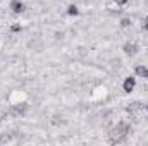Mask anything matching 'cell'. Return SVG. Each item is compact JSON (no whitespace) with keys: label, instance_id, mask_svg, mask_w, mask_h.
<instances>
[{"label":"cell","instance_id":"obj_8","mask_svg":"<svg viewBox=\"0 0 148 146\" xmlns=\"http://www.w3.org/2000/svg\"><path fill=\"white\" fill-rule=\"evenodd\" d=\"M119 24H121V28H131V24H133V21H131V17H122L121 21H119Z\"/></svg>","mask_w":148,"mask_h":146},{"label":"cell","instance_id":"obj_3","mask_svg":"<svg viewBox=\"0 0 148 146\" xmlns=\"http://www.w3.org/2000/svg\"><path fill=\"white\" fill-rule=\"evenodd\" d=\"M122 50H124L126 55L134 57V55L140 52V45H138V43H133V41H126V43L122 45Z\"/></svg>","mask_w":148,"mask_h":146},{"label":"cell","instance_id":"obj_6","mask_svg":"<svg viewBox=\"0 0 148 146\" xmlns=\"http://www.w3.org/2000/svg\"><path fill=\"white\" fill-rule=\"evenodd\" d=\"M26 112H28V103H19V105L14 107V113L16 115H24Z\"/></svg>","mask_w":148,"mask_h":146},{"label":"cell","instance_id":"obj_11","mask_svg":"<svg viewBox=\"0 0 148 146\" xmlns=\"http://www.w3.org/2000/svg\"><path fill=\"white\" fill-rule=\"evenodd\" d=\"M143 31H148V16L143 19Z\"/></svg>","mask_w":148,"mask_h":146},{"label":"cell","instance_id":"obj_13","mask_svg":"<svg viewBox=\"0 0 148 146\" xmlns=\"http://www.w3.org/2000/svg\"><path fill=\"white\" fill-rule=\"evenodd\" d=\"M147 81H148V76H147Z\"/></svg>","mask_w":148,"mask_h":146},{"label":"cell","instance_id":"obj_7","mask_svg":"<svg viewBox=\"0 0 148 146\" xmlns=\"http://www.w3.org/2000/svg\"><path fill=\"white\" fill-rule=\"evenodd\" d=\"M67 16H71V17H76V16H79V7L77 5H74V3H71L69 7H67Z\"/></svg>","mask_w":148,"mask_h":146},{"label":"cell","instance_id":"obj_4","mask_svg":"<svg viewBox=\"0 0 148 146\" xmlns=\"http://www.w3.org/2000/svg\"><path fill=\"white\" fill-rule=\"evenodd\" d=\"M9 9L12 10V14H23L26 7H24V2L23 0H10Z\"/></svg>","mask_w":148,"mask_h":146},{"label":"cell","instance_id":"obj_1","mask_svg":"<svg viewBox=\"0 0 148 146\" xmlns=\"http://www.w3.org/2000/svg\"><path fill=\"white\" fill-rule=\"evenodd\" d=\"M129 132H131V124H127V122L121 120V122H119V124H115V127L112 129L110 139H109V141H110V143H122Z\"/></svg>","mask_w":148,"mask_h":146},{"label":"cell","instance_id":"obj_2","mask_svg":"<svg viewBox=\"0 0 148 146\" xmlns=\"http://www.w3.org/2000/svg\"><path fill=\"white\" fill-rule=\"evenodd\" d=\"M134 88H136V77H134V76L124 77V81H122V91H124V93H133Z\"/></svg>","mask_w":148,"mask_h":146},{"label":"cell","instance_id":"obj_12","mask_svg":"<svg viewBox=\"0 0 148 146\" xmlns=\"http://www.w3.org/2000/svg\"><path fill=\"white\" fill-rule=\"evenodd\" d=\"M145 108H147V112H148V103H147V107H145Z\"/></svg>","mask_w":148,"mask_h":146},{"label":"cell","instance_id":"obj_10","mask_svg":"<svg viewBox=\"0 0 148 146\" xmlns=\"http://www.w3.org/2000/svg\"><path fill=\"white\" fill-rule=\"evenodd\" d=\"M114 2H115V5H119V7H124L129 0H114Z\"/></svg>","mask_w":148,"mask_h":146},{"label":"cell","instance_id":"obj_5","mask_svg":"<svg viewBox=\"0 0 148 146\" xmlns=\"http://www.w3.org/2000/svg\"><path fill=\"white\" fill-rule=\"evenodd\" d=\"M134 74H136V77H145V79H147L148 67L147 65H136V67H134Z\"/></svg>","mask_w":148,"mask_h":146},{"label":"cell","instance_id":"obj_9","mask_svg":"<svg viewBox=\"0 0 148 146\" xmlns=\"http://www.w3.org/2000/svg\"><path fill=\"white\" fill-rule=\"evenodd\" d=\"M21 31H23V26H21L19 23L10 24V33H21Z\"/></svg>","mask_w":148,"mask_h":146}]
</instances>
